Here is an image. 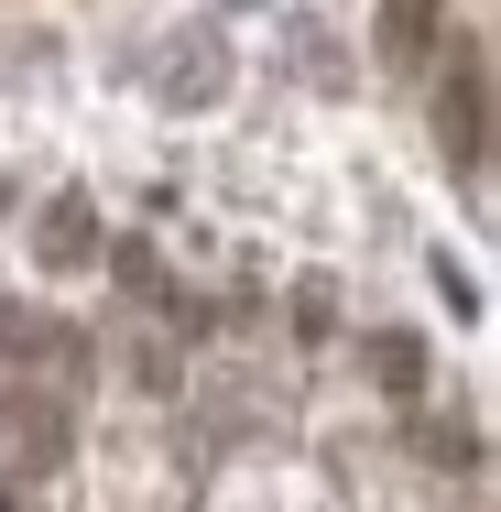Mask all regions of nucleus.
I'll return each instance as SVG.
<instances>
[{
	"instance_id": "f257e3e1",
	"label": "nucleus",
	"mask_w": 501,
	"mask_h": 512,
	"mask_svg": "<svg viewBox=\"0 0 501 512\" xmlns=\"http://www.w3.org/2000/svg\"><path fill=\"white\" fill-rule=\"evenodd\" d=\"M436 142H447V164H458V175H480V164H491V55H480V44H458V55H447Z\"/></svg>"
},
{
	"instance_id": "f03ea898",
	"label": "nucleus",
	"mask_w": 501,
	"mask_h": 512,
	"mask_svg": "<svg viewBox=\"0 0 501 512\" xmlns=\"http://www.w3.org/2000/svg\"><path fill=\"white\" fill-rule=\"evenodd\" d=\"M447 33V0H382V66H425Z\"/></svg>"
},
{
	"instance_id": "7ed1b4c3",
	"label": "nucleus",
	"mask_w": 501,
	"mask_h": 512,
	"mask_svg": "<svg viewBox=\"0 0 501 512\" xmlns=\"http://www.w3.org/2000/svg\"><path fill=\"white\" fill-rule=\"evenodd\" d=\"M0 512H22V502H0Z\"/></svg>"
}]
</instances>
